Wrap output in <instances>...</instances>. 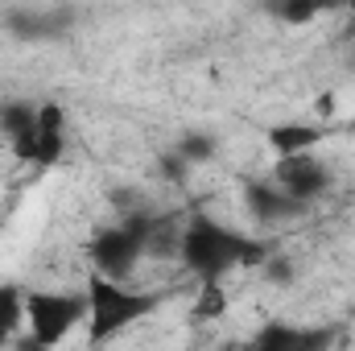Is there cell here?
<instances>
[{
  "label": "cell",
  "instance_id": "9",
  "mask_svg": "<svg viewBox=\"0 0 355 351\" xmlns=\"http://www.w3.org/2000/svg\"><path fill=\"white\" fill-rule=\"evenodd\" d=\"M67 153V112L62 103H37V153H33V166H58Z\"/></svg>",
  "mask_w": 355,
  "mask_h": 351
},
{
  "label": "cell",
  "instance_id": "11",
  "mask_svg": "<svg viewBox=\"0 0 355 351\" xmlns=\"http://www.w3.org/2000/svg\"><path fill=\"white\" fill-rule=\"evenodd\" d=\"M318 141H322V132H318L314 124H272V128H268V145L277 149V157L314 153Z\"/></svg>",
  "mask_w": 355,
  "mask_h": 351
},
{
  "label": "cell",
  "instance_id": "16",
  "mask_svg": "<svg viewBox=\"0 0 355 351\" xmlns=\"http://www.w3.org/2000/svg\"><path fill=\"white\" fill-rule=\"evenodd\" d=\"M265 277H268V285H289V281H293V261H289V257H268Z\"/></svg>",
  "mask_w": 355,
  "mask_h": 351
},
{
  "label": "cell",
  "instance_id": "13",
  "mask_svg": "<svg viewBox=\"0 0 355 351\" xmlns=\"http://www.w3.org/2000/svg\"><path fill=\"white\" fill-rule=\"evenodd\" d=\"M178 157H182L186 166H202V162H211V157H215V141H211V132H186V137L178 141Z\"/></svg>",
  "mask_w": 355,
  "mask_h": 351
},
{
  "label": "cell",
  "instance_id": "5",
  "mask_svg": "<svg viewBox=\"0 0 355 351\" xmlns=\"http://www.w3.org/2000/svg\"><path fill=\"white\" fill-rule=\"evenodd\" d=\"M277 190H285L293 203L310 207L314 198H322L331 190V166L318 157V153H297V157H277L272 166V178H268Z\"/></svg>",
  "mask_w": 355,
  "mask_h": 351
},
{
  "label": "cell",
  "instance_id": "3",
  "mask_svg": "<svg viewBox=\"0 0 355 351\" xmlns=\"http://www.w3.org/2000/svg\"><path fill=\"white\" fill-rule=\"evenodd\" d=\"M157 219L162 215H128V219L95 232V240H91V248H87L91 273L124 285L137 273L141 257H149V240L157 232Z\"/></svg>",
  "mask_w": 355,
  "mask_h": 351
},
{
  "label": "cell",
  "instance_id": "14",
  "mask_svg": "<svg viewBox=\"0 0 355 351\" xmlns=\"http://www.w3.org/2000/svg\"><path fill=\"white\" fill-rule=\"evenodd\" d=\"M227 310V293H223V281H211L198 289V302H194V318L207 323V318H219Z\"/></svg>",
  "mask_w": 355,
  "mask_h": 351
},
{
  "label": "cell",
  "instance_id": "6",
  "mask_svg": "<svg viewBox=\"0 0 355 351\" xmlns=\"http://www.w3.org/2000/svg\"><path fill=\"white\" fill-rule=\"evenodd\" d=\"M331 331L322 327H297V323H268L257 331L248 351H327Z\"/></svg>",
  "mask_w": 355,
  "mask_h": 351
},
{
  "label": "cell",
  "instance_id": "10",
  "mask_svg": "<svg viewBox=\"0 0 355 351\" xmlns=\"http://www.w3.org/2000/svg\"><path fill=\"white\" fill-rule=\"evenodd\" d=\"M25 298L29 289H21L17 281H0V348L25 335Z\"/></svg>",
  "mask_w": 355,
  "mask_h": 351
},
{
  "label": "cell",
  "instance_id": "12",
  "mask_svg": "<svg viewBox=\"0 0 355 351\" xmlns=\"http://www.w3.org/2000/svg\"><path fill=\"white\" fill-rule=\"evenodd\" d=\"M67 21H71V12H12V17H8V25H12V29H21L25 37L58 33Z\"/></svg>",
  "mask_w": 355,
  "mask_h": 351
},
{
  "label": "cell",
  "instance_id": "7",
  "mask_svg": "<svg viewBox=\"0 0 355 351\" xmlns=\"http://www.w3.org/2000/svg\"><path fill=\"white\" fill-rule=\"evenodd\" d=\"M244 207H248V215L257 219V223H289V219H297V215H306L310 207H302V203H293L285 190H277L272 182H248V190H244Z\"/></svg>",
  "mask_w": 355,
  "mask_h": 351
},
{
  "label": "cell",
  "instance_id": "1",
  "mask_svg": "<svg viewBox=\"0 0 355 351\" xmlns=\"http://www.w3.org/2000/svg\"><path fill=\"white\" fill-rule=\"evenodd\" d=\"M178 261L186 264L202 285L223 281L236 268H252L268 261V244L236 232L227 223H215L207 215H194L190 223H182V240H178Z\"/></svg>",
  "mask_w": 355,
  "mask_h": 351
},
{
  "label": "cell",
  "instance_id": "2",
  "mask_svg": "<svg viewBox=\"0 0 355 351\" xmlns=\"http://www.w3.org/2000/svg\"><path fill=\"white\" fill-rule=\"evenodd\" d=\"M83 298H87V339H91V348L116 339L120 331H128L132 323H141L145 314L157 310V298H153V293H137V289H128V285H120V281H107V277H95V273H87Z\"/></svg>",
  "mask_w": 355,
  "mask_h": 351
},
{
  "label": "cell",
  "instance_id": "4",
  "mask_svg": "<svg viewBox=\"0 0 355 351\" xmlns=\"http://www.w3.org/2000/svg\"><path fill=\"white\" fill-rule=\"evenodd\" d=\"M83 323H87V298L83 293L29 289V298H25V335L42 351H54Z\"/></svg>",
  "mask_w": 355,
  "mask_h": 351
},
{
  "label": "cell",
  "instance_id": "8",
  "mask_svg": "<svg viewBox=\"0 0 355 351\" xmlns=\"http://www.w3.org/2000/svg\"><path fill=\"white\" fill-rule=\"evenodd\" d=\"M0 132H4L12 157H21V162L33 166V153H37V108L21 103V99L4 103L0 108Z\"/></svg>",
  "mask_w": 355,
  "mask_h": 351
},
{
  "label": "cell",
  "instance_id": "15",
  "mask_svg": "<svg viewBox=\"0 0 355 351\" xmlns=\"http://www.w3.org/2000/svg\"><path fill=\"white\" fill-rule=\"evenodd\" d=\"M272 17L285 21V25H310V21L318 17V8H314V4H277Z\"/></svg>",
  "mask_w": 355,
  "mask_h": 351
}]
</instances>
